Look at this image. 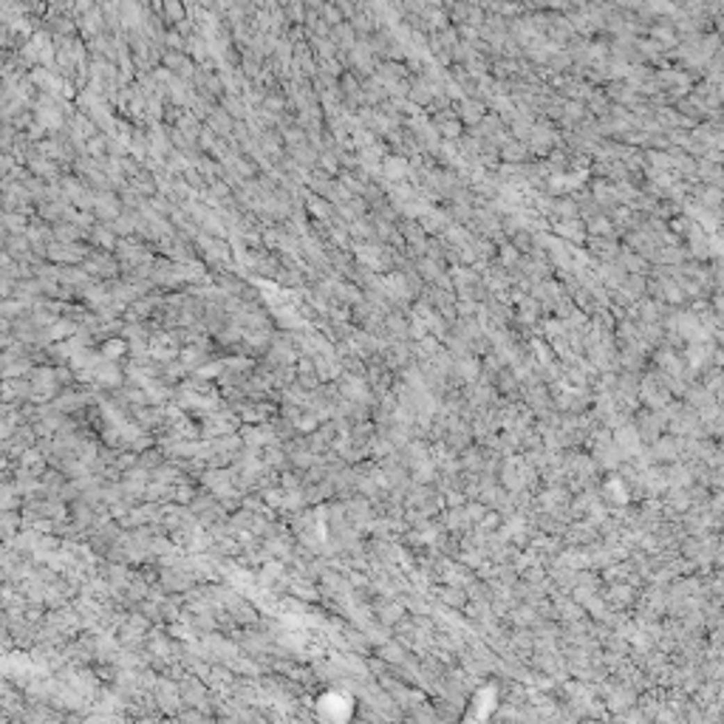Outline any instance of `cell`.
Returning <instances> with one entry per match:
<instances>
[]
</instances>
